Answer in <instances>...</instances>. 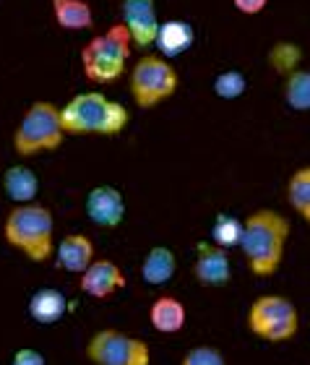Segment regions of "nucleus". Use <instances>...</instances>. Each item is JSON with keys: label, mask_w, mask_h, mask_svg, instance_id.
I'll return each mask as SVG.
<instances>
[{"label": "nucleus", "mask_w": 310, "mask_h": 365, "mask_svg": "<svg viewBox=\"0 0 310 365\" xmlns=\"http://www.w3.org/2000/svg\"><path fill=\"white\" fill-rule=\"evenodd\" d=\"M292 225L277 209H256L242 220L240 248L248 272L256 279H269L279 272L287 253V240Z\"/></svg>", "instance_id": "obj_1"}, {"label": "nucleus", "mask_w": 310, "mask_h": 365, "mask_svg": "<svg viewBox=\"0 0 310 365\" xmlns=\"http://www.w3.org/2000/svg\"><path fill=\"white\" fill-rule=\"evenodd\" d=\"M128 107L102 91H81L61 107L66 136H118L128 128Z\"/></svg>", "instance_id": "obj_2"}, {"label": "nucleus", "mask_w": 310, "mask_h": 365, "mask_svg": "<svg viewBox=\"0 0 310 365\" xmlns=\"http://www.w3.org/2000/svg\"><path fill=\"white\" fill-rule=\"evenodd\" d=\"M3 237L11 248L34 264H47L55 256V220L45 204H19L6 214Z\"/></svg>", "instance_id": "obj_3"}, {"label": "nucleus", "mask_w": 310, "mask_h": 365, "mask_svg": "<svg viewBox=\"0 0 310 365\" xmlns=\"http://www.w3.org/2000/svg\"><path fill=\"white\" fill-rule=\"evenodd\" d=\"M133 42L123 24H113L105 34L91 37L81 47V71L91 84H113L128 71Z\"/></svg>", "instance_id": "obj_4"}, {"label": "nucleus", "mask_w": 310, "mask_h": 365, "mask_svg": "<svg viewBox=\"0 0 310 365\" xmlns=\"http://www.w3.org/2000/svg\"><path fill=\"white\" fill-rule=\"evenodd\" d=\"M14 152L19 157H37V154L55 152L66 141V130L61 123V107L37 99L24 110L21 120L14 130Z\"/></svg>", "instance_id": "obj_5"}, {"label": "nucleus", "mask_w": 310, "mask_h": 365, "mask_svg": "<svg viewBox=\"0 0 310 365\" xmlns=\"http://www.w3.org/2000/svg\"><path fill=\"white\" fill-rule=\"evenodd\" d=\"M245 327H248L250 334L264 339V342H272V344L289 342L300 331V311L284 295H277V292L258 295L248 305Z\"/></svg>", "instance_id": "obj_6"}, {"label": "nucleus", "mask_w": 310, "mask_h": 365, "mask_svg": "<svg viewBox=\"0 0 310 365\" xmlns=\"http://www.w3.org/2000/svg\"><path fill=\"white\" fill-rule=\"evenodd\" d=\"M180 86V76L175 66L162 55H141L128 71L130 97L141 110H152L172 97Z\"/></svg>", "instance_id": "obj_7"}, {"label": "nucleus", "mask_w": 310, "mask_h": 365, "mask_svg": "<svg viewBox=\"0 0 310 365\" xmlns=\"http://www.w3.org/2000/svg\"><path fill=\"white\" fill-rule=\"evenodd\" d=\"M86 360L94 365H152L149 342L118 329H99L83 347Z\"/></svg>", "instance_id": "obj_8"}, {"label": "nucleus", "mask_w": 310, "mask_h": 365, "mask_svg": "<svg viewBox=\"0 0 310 365\" xmlns=\"http://www.w3.org/2000/svg\"><path fill=\"white\" fill-rule=\"evenodd\" d=\"M83 212L91 225L102 230H115L125 220V196L115 185H94L83 198Z\"/></svg>", "instance_id": "obj_9"}, {"label": "nucleus", "mask_w": 310, "mask_h": 365, "mask_svg": "<svg viewBox=\"0 0 310 365\" xmlns=\"http://www.w3.org/2000/svg\"><path fill=\"white\" fill-rule=\"evenodd\" d=\"M123 26L128 29L130 42L138 50H149L157 39L159 16H157V0H123L120 3Z\"/></svg>", "instance_id": "obj_10"}, {"label": "nucleus", "mask_w": 310, "mask_h": 365, "mask_svg": "<svg viewBox=\"0 0 310 365\" xmlns=\"http://www.w3.org/2000/svg\"><path fill=\"white\" fill-rule=\"evenodd\" d=\"M193 277L201 287H227L232 279V264L229 253L212 240L196 243V259H193Z\"/></svg>", "instance_id": "obj_11"}, {"label": "nucleus", "mask_w": 310, "mask_h": 365, "mask_svg": "<svg viewBox=\"0 0 310 365\" xmlns=\"http://www.w3.org/2000/svg\"><path fill=\"white\" fill-rule=\"evenodd\" d=\"M78 287L83 295L94 300H107L125 287V272L113 259H94L89 269L78 277Z\"/></svg>", "instance_id": "obj_12"}, {"label": "nucleus", "mask_w": 310, "mask_h": 365, "mask_svg": "<svg viewBox=\"0 0 310 365\" xmlns=\"http://www.w3.org/2000/svg\"><path fill=\"white\" fill-rule=\"evenodd\" d=\"M91 261H94V243L83 232L66 235L61 243H55V267L61 269V272L81 277L89 269Z\"/></svg>", "instance_id": "obj_13"}, {"label": "nucleus", "mask_w": 310, "mask_h": 365, "mask_svg": "<svg viewBox=\"0 0 310 365\" xmlns=\"http://www.w3.org/2000/svg\"><path fill=\"white\" fill-rule=\"evenodd\" d=\"M196 42V29L190 21H182V19H170V21H162L157 29V45L159 55L162 58H180L182 53H188Z\"/></svg>", "instance_id": "obj_14"}, {"label": "nucleus", "mask_w": 310, "mask_h": 365, "mask_svg": "<svg viewBox=\"0 0 310 365\" xmlns=\"http://www.w3.org/2000/svg\"><path fill=\"white\" fill-rule=\"evenodd\" d=\"M149 324L159 334H180L188 324V311L175 295H159L149 305Z\"/></svg>", "instance_id": "obj_15"}, {"label": "nucleus", "mask_w": 310, "mask_h": 365, "mask_svg": "<svg viewBox=\"0 0 310 365\" xmlns=\"http://www.w3.org/2000/svg\"><path fill=\"white\" fill-rule=\"evenodd\" d=\"M3 193H6L16 206L19 204H31L39 196V175L26 165H11L3 173Z\"/></svg>", "instance_id": "obj_16"}, {"label": "nucleus", "mask_w": 310, "mask_h": 365, "mask_svg": "<svg viewBox=\"0 0 310 365\" xmlns=\"http://www.w3.org/2000/svg\"><path fill=\"white\" fill-rule=\"evenodd\" d=\"M71 303L58 287H42L29 297V316L42 327L58 324L68 313Z\"/></svg>", "instance_id": "obj_17"}, {"label": "nucleus", "mask_w": 310, "mask_h": 365, "mask_svg": "<svg viewBox=\"0 0 310 365\" xmlns=\"http://www.w3.org/2000/svg\"><path fill=\"white\" fill-rule=\"evenodd\" d=\"M175 272H177V256H175L172 248L167 245H154L149 248L141 261V279L152 287H162L172 279Z\"/></svg>", "instance_id": "obj_18"}, {"label": "nucleus", "mask_w": 310, "mask_h": 365, "mask_svg": "<svg viewBox=\"0 0 310 365\" xmlns=\"http://www.w3.org/2000/svg\"><path fill=\"white\" fill-rule=\"evenodd\" d=\"M53 19L68 31H86L94 26V11L86 0H53Z\"/></svg>", "instance_id": "obj_19"}, {"label": "nucleus", "mask_w": 310, "mask_h": 365, "mask_svg": "<svg viewBox=\"0 0 310 365\" xmlns=\"http://www.w3.org/2000/svg\"><path fill=\"white\" fill-rule=\"evenodd\" d=\"M284 196H287V204L292 206V212L310 227V165L295 170L289 175Z\"/></svg>", "instance_id": "obj_20"}, {"label": "nucleus", "mask_w": 310, "mask_h": 365, "mask_svg": "<svg viewBox=\"0 0 310 365\" xmlns=\"http://www.w3.org/2000/svg\"><path fill=\"white\" fill-rule=\"evenodd\" d=\"M284 105L295 113H310V68H297L284 76Z\"/></svg>", "instance_id": "obj_21"}, {"label": "nucleus", "mask_w": 310, "mask_h": 365, "mask_svg": "<svg viewBox=\"0 0 310 365\" xmlns=\"http://www.w3.org/2000/svg\"><path fill=\"white\" fill-rule=\"evenodd\" d=\"M242 235V220L234 214H217V220L212 225V243L219 248H234L240 243Z\"/></svg>", "instance_id": "obj_22"}, {"label": "nucleus", "mask_w": 310, "mask_h": 365, "mask_svg": "<svg viewBox=\"0 0 310 365\" xmlns=\"http://www.w3.org/2000/svg\"><path fill=\"white\" fill-rule=\"evenodd\" d=\"M300 61H303V50L295 42H277L269 53V66L281 76L300 68Z\"/></svg>", "instance_id": "obj_23"}, {"label": "nucleus", "mask_w": 310, "mask_h": 365, "mask_svg": "<svg viewBox=\"0 0 310 365\" xmlns=\"http://www.w3.org/2000/svg\"><path fill=\"white\" fill-rule=\"evenodd\" d=\"M212 89L219 99L232 102V99H240L242 94H245V89H248V78H245L242 71H234V68L222 71V73H217V78H214Z\"/></svg>", "instance_id": "obj_24"}, {"label": "nucleus", "mask_w": 310, "mask_h": 365, "mask_svg": "<svg viewBox=\"0 0 310 365\" xmlns=\"http://www.w3.org/2000/svg\"><path fill=\"white\" fill-rule=\"evenodd\" d=\"M180 365H229V363L217 347H212V344H198V347H190L182 355Z\"/></svg>", "instance_id": "obj_25"}, {"label": "nucleus", "mask_w": 310, "mask_h": 365, "mask_svg": "<svg viewBox=\"0 0 310 365\" xmlns=\"http://www.w3.org/2000/svg\"><path fill=\"white\" fill-rule=\"evenodd\" d=\"M11 365H47V360H45V355L39 350H34V347H21V350H16Z\"/></svg>", "instance_id": "obj_26"}, {"label": "nucleus", "mask_w": 310, "mask_h": 365, "mask_svg": "<svg viewBox=\"0 0 310 365\" xmlns=\"http://www.w3.org/2000/svg\"><path fill=\"white\" fill-rule=\"evenodd\" d=\"M232 6L245 16H256L269 6V0H232Z\"/></svg>", "instance_id": "obj_27"}, {"label": "nucleus", "mask_w": 310, "mask_h": 365, "mask_svg": "<svg viewBox=\"0 0 310 365\" xmlns=\"http://www.w3.org/2000/svg\"><path fill=\"white\" fill-rule=\"evenodd\" d=\"M308 334H310V327H308Z\"/></svg>", "instance_id": "obj_28"}]
</instances>
